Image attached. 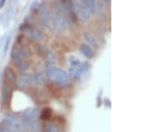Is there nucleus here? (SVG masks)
Segmentation results:
<instances>
[{"label":"nucleus","mask_w":159,"mask_h":132,"mask_svg":"<svg viewBox=\"0 0 159 132\" xmlns=\"http://www.w3.org/2000/svg\"><path fill=\"white\" fill-rule=\"evenodd\" d=\"M19 52L20 54V57L22 58V59H27L31 56V51L28 46H21L20 49H19Z\"/></svg>","instance_id":"nucleus-13"},{"label":"nucleus","mask_w":159,"mask_h":132,"mask_svg":"<svg viewBox=\"0 0 159 132\" xmlns=\"http://www.w3.org/2000/svg\"><path fill=\"white\" fill-rule=\"evenodd\" d=\"M74 8L77 17L79 18V20H80L81 21H85L89 17V13L83 0H75Z\"/></svg>","instance_id":"nucleus-3"},{"label":"nucleus","mask_w":159,"mask_h":132,"mask_svg":"<svg viewBox=\"0 0 159 132\" xmlns=\"http://www.w3.org/2000/svg\"><path fill=\"white\" fill-rule=\"evenodd\" d=\"M29 63L27 61V60H23L21 63L20 64V66L18 67L20 69V70H23V71H25V70H27V69L29 68Z\"/></svg>","instance_id":"nucleus-20"},{"label":"nucleus","mask_w":159,"mask_h":132,"mask_svg":"<svg viewBox=\"0 0 159 132\" xmlns=\"http://www.w3.org/2000/svg\"><path fill=\"white\" fill-rule=\"evenodd\" d=\"M29 83H32L35 86H40L43 84V79L39 75H29Z\"/></svg>","instance_id":"nucleus-9"},{"label":"nucleus","mask_w":159,"mask_h":132,"mask_svg":"<svg viewBox=\"0 0 159 132\" xmlns=\"http://www.w3.org/2000/svg\"><path fill=\"white\" fill-rule=\"evenodd\" d=\"M20 31L23 33H26L27 35H29V36L34 39V41H37V42H41V41L43 40V33L38 30V29H34L31 26L29 25H21L20 26Z\"/></svg>","instance_id":"nucleus-4"},{"label":"nucleus","mask_w":159,"mask_h":132,"mask_svg":"<svg viewBox=\"0 0 159 132\" xmlns=\"http://www.w3.org/2000/svg\"><path fill=\"white\" fill-rule=\"evenodd\" d=\"M89 13H95L97 11V0H83Z\"/></svg>","instance_id":"nucleus-10"},{"label":"nucleus","mask_w":159,"mask_h":132,"mask_svg":"<svg viewBox=\"0 0 159 132\" xmlns=\"http://www.w3.org/2000/svg\"><path fill=\"white\" fill-rule=\"evenodd\" d=\"M18 44L20 45V46H28L29 45V40L25 36V35H19L18 36Z\"/></svg>","instance_id":"nucleus-16"},{"label":"nucleus","mask_w":159,"mask_h":132,"mask_svg":"<svg viewBox=\"0 0 159 132\" xmlns=\"http://www.w3.org/2000/svg\"><path fill=\"white\" fill-rule=\"evenodd\" d=\"M80 52L87 58H92L93 57V52H92V49L91 47H89V45H87L86 44H83L81 45L80 47Z\"/></svg>","instance_id":"nucleus-12"},{"label":"nucleus","mask_w":159,"mask_h":132,"mask_svg":"<svg viewBox=\"0 0 159 132\" xmlns=\"http://www.w3.org/2000/svg\"><path fill=\"white\" fill-rule=\"evenodd\" d=\"M4 75H5V78L7 82H16L17 75L11 68H6L5 71H4Z\"/></svg>","instance_id":"nucleus-8"},{"label":"nucleus","mask_w":159,"mask_h":132,"mask_svg":"<svg viewBox=\"0 0 159 132\" xmlns=\"http://www.w3.org/2000/svg\"><path fill=\"white\" fill-rule=\"evenodd\" d=\"M47 77L58 85H66L69 82V75L62 69L50 66L45 70Z\"/></svg>","instance_id":"nucleus-1"},{"label":"nucleus","mask_w":159,"mask_h":132,"mask_svg":"<svg viewBox=\"0 0 159 132\" xmlns=\"http://www.w3.org/2000/svg\"><path fill=\"white\" fill-rule=\"evenodd\" d=\"M43 132H59L57 127L55 124H52V123H49L44 127V130Z\"/></svg>","instance_id":"nucleus-17"},{"label":"nucleus","mask_w":159,"mask_h":132,"mask_svg":"<svg viewBox=\"0 0 159 132\" xmlns=\"http://www.w3.org/2000/svg\"><path fill=\"white\" fill-rule=\"evenodd\" d=\"M43 56L45 58L46 60L48 62H50V63H54L56 61V56H55V54L51 52V51H50V50H46L45 52H44Z\"/></svg>","instance_id":"nucleus-14"},{"label":"nucleus","mask_w":159,"mask_h":132,"mask_svg":"<svg viewBox=\"0 0 159 132\" xmlns=\"http://www.w3.org/2000/svg\"><path fill=\"white\" fill-rule=\"evenodd\" d=\"M11 60L13 61V63L15 64L17 67L20 66V64L22 62L24 59H22V58L20 57V52H19V49L16 48V47H13L12 50L11 52Z\"/></svg>","instance_id":"nucleus-7"},{"label":"nucleus","mask_w":159,"mask_h":132,"mask_svg":"<svg viewBox=\"0 0 159 132\" xmlns=\"http://www.w3.org/2000/svg\"><path fill=\"white\" fill-rule=\"evenodd\" d=\"M51 117V109L49 107H45L44 109L42 111V114H41V118L43 120H50Z\"/></svg>","instance_id":"nucleus-15"},{"label":"nucleus","mask_w":159,"mask_h":132,"mask_svg":"<svg viewBox=\"0 0 159 132\" xmlns=\"http://www.w3.org/2000/svg\"><path fill=\"white\" fill-rule=\"evenodd\" d=\"M16 81H17L18 86L20 87V88H25V87L28 86L29 83V75H20V76H19L17 79H16Z\"/></svg>","instance_id":"nucleus-11"},{"label":"nucleus","mask_w":159,"mask_h":132,"mask_svg":"<svg viewBox=\"0 0 159 132\" xmlns=\"http://www.w3.org/2000/svg\"><path fill=\"white\" fill-rule=\"evenodd\" d=\"M84 36H85V39L87 40V42L88 43H89L91 45L95 46V47H97V40L91 35L89 33H85V35H84Z\"/></svg>","instance_id":"nucleus-18"},{"label":"nucleus","mask_w":159,"mask_h":132,"mask_svg":"<svg viewBox=\"0 0 159 132\" xmlns=\"http://www.w3.org/2000/svg\"><path fill=\"white\" fill-rule=\"evenodd\" d=\"M2 126L16 130V131H21V130H26V127L23 123V121L17 117L11 115H6L4 118V120L2 121Z\"/></svg>","instance_id":"nucleus-2"},{"label":"nucleus","mask_w":159,"mask_h":132,"mask_svg":"<svg viewBox=\"0 0 159 132\" xmlns=\"http://www.w3.org/2000/svg\"><path fill=\"white\" fill-rule=\"evenodd\" d=\"M37 115H38V110L36 108H29L26 110L21 115V121L25 124V127L29 123L36 121Z\"/></svg>","instance_id":"nucleus-5"},{"label":"nucleus","mask_w":159,"mask_h":132,"mask_svg":"<svg viewBox=\"0 0 159 132\" xmlns=\"http://www.w3.org/2000/svg\"><path fill=\"white\" fill-rule=\"evenodd\" d=\"M63 5L66 7V9L69 12H72L74 10V4L72 0H62Z\"/></svg>","instance_id":"nucleus-19"},{"label":"nucleus","mask_w":159,"mask_h":132,"mask_svg":"<svg viewBox=\"0 0 159 132\" xmlns=\"http://www.w3.org/2000/svg\"><path fill=\"white\" fill-rule=\"evenodd\" d=\"M11 92L12 90L9 85H4L2 89V102L4 105H8L10 102V99L11 97Z\"/></svg>","instance_id":"nucleus-6"},{"label":"nucleus","mask_w":159,"mask_h":132,"mask_svg":"<svg viewBox=\"0 0 159 132\" xmlns=\"http://www.w3.org/2000/svg\"><path fill=\"white\" fill-rule=\"evenodd\" d=\"M0 132H20V131H16V130H13L8 129V128H6V127L1 126L0 127Z\"/></svg>","instance_id":"nucleus-21"}]
</instances>
